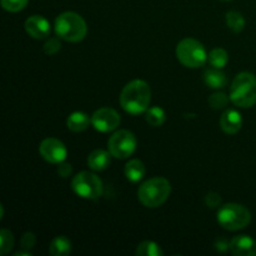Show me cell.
I'll list each match as a JSON object with an SVG mask.
<instances>
[{
    "instance_id": "obj_1",
    "label": "cell",
    "mask_w": 256,
    "mask_h": 256,
    "mask_svg": "<svg viewBox=\"0 0 256 256\" xmlns=\"http://www.w3.org/2000/svg\"><path fill=\"white\" fill-rule=\"evenodd\" d=\"M152 90L144 80H132L128 82L120 94V105L126 112L139 115L149 109Z\"/></svg>"
},
{
    "instance_id": "obj_2",
    "label": "cell",
    "mask_w": 256,
    "mask_h": 256,
    "mask_svg": "<svg viewBox=\"0 0 256 256\" xmlns=\"http://www.w3.org/2000/svg\"><path fill=\"white\" fill-rule=\"evenodd\" d=\"M230 100L240 108L254 106L256 104V76L252 72H240L232 80L230 88Z\"/></svg>"
},
{
    "instance_id": "obj_3",
    "label": "cell",
    "mask_w": 256,
    "mask_h": 256,
    "mask_svg": "<svg viewBox=\"0 0 256 256\" xmlns=\"http://www.w3.org/2000/svg\"><path fill=\"white\" fill-rule=\"evenodd\" d=\"M172 185L165 178H152L140 185L138 196L140 202L146 208H158L164 204L170 196Z\"/></svg>"
},
{
    "instance_id": "obj_4",
    "label": "cell",
    "mask_w": 256,
    "mask_h": 256,
    "mask_svg": "<svg viewBox=\"0 0 256 256\" xmlns=\"http://www.w3.org/2000/svg\"><path fill=\"white\" fill-rule=\"evenodd\" d=\"M55 32L59 38L70 42H82L88 32V26L82 16L74 12H65L55 20Z\"/></svg>"
},
{
    "instance_id": "obj_5",
    "label": "cell",
    "mask_w": 256,
    "mask_h": 256,
    "mask_svg": "<svg viewBox=\"0 0 256 256\" xmlns=\"http://www.w3.org/2000/svg\"><path fill=\"white\" fill-rule=\"evenodd\" d=\"M250 220H252V214L248 208L235 202L222 205L218 212V222L224 229L230 232L244 229L249 225Z\"/></svg>"
},
{
    "instance_id": "obj_6",
    "label": "cell",
    "mask_w": 256,
    "mask_h": 256,
    "mask_svg": "<svg viewBox=\"0 0 256 256\" xmlns=\"http://www.w3.org/2000/svg\"><path fill=\"white\" fill-rule=\"evenodd\" d=\"M176 58L184 66L196 69L206 62L208 54L202 42L192 38H186L178 44Z\"/></svg>"
},
{
    "instance_id": "obj_7",
    "label": "cell",
    "mask_w": 256,
    "mask_h": 256,
    "mask_svg": "<svg viewBox=\"0 0 256 256\" xmlns=\"http://www.w3.org/2000/svg\"><path fill=\"white\" fill-rule=\"evenodd\" d=\"M72 188L76 195L84 199H98L102 194V182L96 174L82 172L74 176Z\"/></svg>"
},
{
    "instance_id": "obj_8",
    "label": "cell",
    "mask_w": 256,
    "mask_h": 256,
    "mask_svg": "<svg viewBox=\"0 0 256 256\" xmlns=\"http://www.w3.org/2000/svg\"><path fill=\"white\" fill-rule=\"evenodd\" d=\"M108 149L112 156L116 159H126L136 149V138L129 130H119L110 136Z\"/></svg>"
},
{
    "instance_id": "obj_9",
    "label": "cell",
    "mask_w": 256,
    "mask_h": 256,
    "mask_svg": "<svg viewBox=\"0 0 256 256\" xmlns=\"http://www.w3.org/2000/svg\"><path fill=\"white\" fill-rule=\"evenodd\" d=\"M120 115L112 108H100L92 114V124L98 132H109L120 125Z\"/></svg>"
},
{
    "instance_id": "obj_10",
    "label": "cell",
    "mask_w": 256,
    "mask_h": 256,
    "mask_svg": "<svg viewBox=\"0 0 256 256\" xmlns=\"http://www.w3.org/2000/svg\"><path fill=\"white\" fill-rule=\"evenodd\" d=\"M39 152L42 159L52 164H60L68 156V150L64 142L55 138H48L42 140L39 146Z\"/></svg>"
},
{
    "instance_id": "obj_11",
    "label": "cell",
    "mask_w": 256,
    "mask_h": 256,
    "mask_svg": "<svg viewBox=\"0 0 256 256\" xmlns=\"http://www.w3.org/2000/svg\"><path fill=\"white\" fill-rule=\"evenodd\" d=\"M25 30L34 39H44L50 34V24L42 15H32L25 22Z\"/></svg>"
},
{
    "instance_id": "obj_12",
    "label": "cell",
    "mask_w": 256,
    "mask_h": 256,
    "mask_svg": "<svg viewBox=\"0 0 256 256\" xmlns=\"http://www.w3.org/2000/svg\"><path fill=\"white\" fill-rule=\"evenodd\" d=\"M230 252L235 256H255L256 242L248 235H239L230 240Z\"/></svg>"
},
{
    "instance_id": "obj_13",
    "label": "cell",
    "mask_w": 256,
    "mask_h": 256,
    "mask_svg": "<svg viewBox=\"0 0 256 256\" xmlns=\"http://www.w3.org/2000/svg\"><path fill=\"white\" fill-rule=\"evenodd\" d=\"M242 125V118L238 110L235 109H228L222 112V118H220V126H222V132L226 134H236L240 132Z\"/></svg>"
},
{
    "instance_id": "obj_14",
    "label": "cell",
    "mask_w": 256,
    "mask_h": 256,
    "mask_svg": "<svg viewBox=\"0 0 256 256\" xmlns=\"http://www.w3.org/2000/svg\"><path fill=\"white\" fill-rule=\"evenodd\" d=\"M110 152H105L102 149L94 150L92 154L88 156V165L92 170L95 172H102V170L108 169V166L112 162V158H110Z\"/></svg>"
},
{
    "instance_id": "obj_15",
    "label": "cell",
    "mask_w": 256,
    "mask_h": 256,
    "mask_svg": "<svg viewBox=\"0 0 256 256\" xmlns=\"http://www.w3.org/2000/svg\"><path fill=\"white\" fill-rule=\"evenodd\" d=\"M90 122H92V119L89 118V115L82 112H72V114L69 115L66 120L68 128L74 132H80L86 130Z\"/></svg>"
},
{
    "instance_id": "obj_16",
    "label": "cell",
    "mask_w": 256,
    "mask_h": 256,
    "mask_svg": "<svg viewBox=\"0 0 256 256\" xmlns=\"http://www.w3.org/2000/svg\"><path fill=\"white\" fill-rule=\"evenodd\" d=\"M204 80L205 84L212 89H222L226 85V76L222 72V69H218V68L208 69L204 72Z\"/></svg>"
},
{
    "instance_id": "obj_17",
    "label": "cell",
    "mask_w": 256,
    "mask_h": 256,
    "mask_svg": "<svg viewBox=\"0 0 256 256\" xmlns=\"http://www.w3.org/2000/svg\"><path fill=\"white\" fill-rule=\"evenodd\" d=\"M125 176L129 182H138L145 176V165L144 162H140V160L134 159L130 160L126 165H125Z\"/></svg>"
},
{
    "instance_id": "obj_18",
    "label": "cell",
    "mask_w": 256,
    "mask_h": 256,
    "mask_svg": "<svg viewBox=\"0 0 256 256\" xmlns=\"http://www.w3.org/2000/svg\"><path fill=\"white\" fill-rule=\"evenodd\" d=\"M72 252V242L66 236H56L49 246V254L52 256H66Z\"/></svg>"
},
{
    "instance_id": "obj_19",
    "label": "cell",
    "mask_w": 256,
    "mask_h": 256,
    "mask_svg": "<svg viewBox=\"0 0 256 256\" xmlns=\"http://www.w3.org/2000/svg\"><path fill=\"white\" fill-rule=\"evenodd\" d=\"M208 60H209L210 65L212 68L222 69L228 64V62H229V54H228V52L225 49L216 48V49H212L210 52V54L208 55Z\"/></svg>"
},
{
    "instance_id": "obj_20",
    "label": "cell",
    "mask_w": 256,
    "mask_h": 256,
    "mask_svg": "<svg viewBox=\"0 0 256 256\" xmlns=\"http://www.w3.org/2000/svg\"><path fill=\"white\" fill-rule=\"evenodd\" d=\"M136 255L138 256H162V250L156 242L146 240V242H142V244L138 245Z\"/></svg>"
},
{
    "instance_id": "obj_21",
    "label": "cell",
    "mask_w": 256,
    "mask_h": 256,
    "mask_svg": "<svg viewBox=\"0 0 256 256\" xmlns=\"http://www.w3.org/2000/svg\"><path fill=\"white\" fill-rule=\"evenodd\" d=\"M146 122H149L152 126H162L165 122L166 119V115L165 112L160 106H154L146 110Z\"/></svg>"
},
{
    "instance_id": "obj_22",
    "label": "cell",
    "mask_w": 256,
    "mask_h": 256,
    "mask_svg": "<svg viewBox=\"0 0 256 256\" xmlns=\"http://www.w3.org/2000/svg\"><path fill=\"white\" fill-rule=\"evenodd\" d=\"M226 24L234 32H240L245 28V19L240 12L232 10L226 14Z\"/></svg>"
},
{
    "instance_id": "obj_23",
    "label": "cell",
    "mask_w": 256,
    "mask_h": 256,
    "mask_svg": "<svg viewBox=\"0 0 256 256\" xmlns=\"http://www.w3.org/2000/svg\"><path fill=\"white\" fill-rule=\"evenodd\" d=\"M14 246V236L12 232L8 229L0 232V254L6 255Z\"/></svg>"
},
{
    "instance_id": "obj_24",
    "label": "cell",
    "mask_w": 256,
    "mask_h": 256,
    "mask_svg": "<svg viewBox=\"0 0 256 256\" xmlns=\"http://www.w3.org/2000/svg\"><path fill=\"white\" fill-rule=\"evenodd\" d=\"M29 0H2V6L6 12H18L24 9Z\"/></svg>"
},
{
    "instance_id": "obj_25",
    "label": "cell",
    "mask_w": 256,
    "mask_h": 256,
    "mask_svg": "<svg viewBox=\"0 0 256 256\" xmlns=\"http://www.w3.org/2000/svg\"><path fill=\"white\" fill-rule=\"evenodd\" d=\"M229 102V98L224 92H215L209 98V104L212 109H222Z\"/></svg>"
},
{
    "instance_id": "obj_26",
    "label": "cell",
    "mask_w": 256,
    "mask_h": 256,
    "mask_svg": "<svg viewBox=\"0 0 256 256\" xmlns=\"http://www.w3.org/2000/svg\"><path fill=\"white\" fill-rule=\"evenodd\" d=\"M60 48H62V42L59 38H50L44 44V52L46 55H54L59 52Z\"/></svg>"
},
{
    "instance_id": "obj_27",
    "label": "cell",
    "mask_w": 256,
    "mask_h": 256,
    "mask_svg": "<svg viewBox=\"0 0 256 256\" xmlns=\"http://www.w3.org/2000/svg\"><path fill=\"white\" fill-rule=\"evenodd\" d=\"M205 204L209 208H212V209H215V208H218L222 204V198H220V195L218 192H210L205 196Z\"/></svg>"
},
{
    "instance_id": "obj_28",
    "label": "cell",
    "mask_w": 256,
    "mask_h": 256,
    "mask_svg": "<svg viewBox=\"0 0 256 256\" xmlns=\"http://www.w3.org/2000/svg\"><path fill=\"white\" fill-rule=\"evenodd\" d=\"M22 248L25 250H30L34 248L36 239H35V235L32 232H25L22 236Z\"/></svg>"
},
{
    "instance_id": "obj_29",
    "label": "cell",
    "mask_w": 256,
    "mask_h": 256,
    "mask_svg": "<svg viewBox=\"0 0 256 256\" xmlns=\"http://www.w3.org/2000/svg\"><path fill=\"white\" fill-rule=\"evenodd\" d=\"M215 249L220 252H225L228 249H230V242H228V240L220 238V239H218L215 242Z\"/></svg>"
},
{
    "instance_id": "obj_30",
    "label": "cell",
    "mask_w": 256,
    "mask_h": 256,
    "mask_svg": "<svg viewBox=\"0 0 256 256\" xmlns=\"http://www.w3.org/2000/svg\"><path fill=\"white\" fill-rule=\"evenodd\" d=\"M58 172H59L60 176L68 178L70 174H72V165L64 164V162H60L59 168H58Z\"/></svg>"
},
{
    "instance_id": "obj_31",
    "label": "cell",
    "mask_w": 256,
    "mask_h": 256,
    "mask_svg": "<svg viewBox=\"0 0 256 256\" xmlns=\"http://www.w3.org/2000/svg\"><path fill=\"white\" fill-rule=\"evenodd\" d=\"M224 2H230V0H224Z\"/></svg>"
}]
</instances>
